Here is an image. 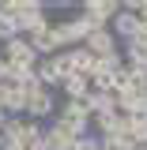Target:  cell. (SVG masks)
Returning <instances> with one entry per match:
<instances>
[{"mask_svg":"<svg viewBox=\"0 0 147 150\" xmlns=\"http://www.w3.org/2000/svg\"><path fill=\"white\" fill-rule=\"evenodd\" d=\"M34 75L38 83L49 90V86H60L68 75H72V68H68V53H57V56H45V60H38L34 64Z\"/></svg>","mask_w":147,"mask_h":150,"instance_id":"1","label":"cell"},{"mask_svg":"<svg viewBox=\"0 0 147 150\" xmlns=\"http://www.w3.org/2000/svg\"><path fill=\"white\" fill-rule=\"evenodd\" d=\"M27 112H23V116H27V120H45V116H53L57 112V98L49 90H45V86H42V83H34V86H27Z\"/></svg>","mask_w":147,"mask_h":150,"instance_id":"2","label":"cell"},{"mask_svg":"<svg viewBox=\"0 0 147 150\" xmlns=\"http://www.w3.org/2000/svg\"><path fill=\"white\" fill-rule=\"evenodd\" d=\"M53 34H57L60 53H68V49H75L79 41H87V34H91V23H87L83 15H75V19H68V23H57Z\"/></svg>","mask_w":147,"mask_h":150,"instance_id":"3","label":"cell"},{"mask_svg":"<svg viewBox=\"0 0 147 150\" xmlns=\"http://www.w3.org/2000/svg\"><path fill=\"white\" fill-rule=\"evenodd\" d=\"M15 26H19V38H38L42 30H49L45 4H42V0H30V4H27V11L15 19Z\"/></svg>","mask_w":147,"mask_h":150,"instance_id":"4","label":"cell"},{"mask_svg":"<svg viewBox=\"0 0 147 150\" xmlns=\"http://www.w3.org/2000/svg\"><path fill=\"white\" fill-rule=\"evenodd\" d=\"M117 11H121V4H117V0H87L79 15L91 23V30H102V26H110V19L117 15Z\"/></svg>","mask_w":147,"mask_h":150,"instance_id":"5","label":"cell"},{"mask_svg":"<svg viewBox=\"0 0 147 150\" xmlns=\"http://www.w3.org/2000/svg\"><path fill=\"white\" fill-rule=\"evenodd\" d=\"M4 60L8 64H27V68H34L38 64V56H34V49H30V41L27 38H11V41H4Z\"/></svg>","mask_w":147,"mask_h":150,"instance_id":"6","label":"cell"},{"mask_svg":"<svg viewBox=\"0 0 147 150\" xmlns=\"http://www.w3.org/2000/svg\"><path fill=\"white\" fill-rule=\"evenodd\" d=\"M0 109L8 112V116H23L27 112V94L19 90V86H11L8 79L0 83Z\"/></svg>","mask_w":147,"mask_h":150,"instance_id":"7","label":"cell"},{"mask_svg":"<svg viewBox=\"0 0 147 150\" xmlns=\"http://www.w3.org/2000/svg\"><path fill=\"white\" fill-rule=\"evenodd\" d=\"M83 49L91 56H110V53H117V38L110 34V26H102V30H91V34H87Z\"/></svg>","mask_w":147,"mask_h":150,"instance_id":"8","label":"cell"},{"mask_svg":"<svg viewBox=\"0 0 147 150\" xmlns=\"http://www.w3.org/2000/svg\"><path fill=\"white\" fill-rule=\"evenodd\" d=\"M110 26H113L110 34H113V38H125V41H132V38H140V34H143L140 19L132 15V11H125V8H121V11H117V15L110 19Z\"/></svg>","mask_w":147,"mask_h":150,"instance_id":"9","label":"cell"},{"mask_svg":"<svg viewBox=\"0 0 147 150\" xmlns=\"http://www.w3.org/2000/svg\"><path fill=\"white\" fill-rule=\"evenodd\" d=\"M68 68H72V75H83V79H91L94 68H98V56H91L83 45H75V49H68Z\"/></svg>","mask_w":147,"mask_h":150,"instance_id":"10","label":"cell"},{"mask_svg":"<svg viewBox=\"0 0 147 150\" xmlns=\"http://www.w3.org/2000/svg\"><path fill=\"white\" fill-rule=\"evenodd\" d=\"M60 90H64V101L87 98V94H91V79H83V75H68V79L60 83Z\"/></svg>","mask_w":147,"mask_h":150,"instance_id":"11","label":"cell"},{"mask_svg":"<svg viewBox=\"0 0 147 150\" xmlns=\"http://www.w3.org/2000/svg\"><path fill=\"white\" fill-rule=\"evenodd\" d=\"M125 60L128 64H147V38H132V41H125Z\"/></svg>","mask_w":147,"mask_h":150,"instance_id":"12","label":"cell"},{"mask_svg":"<svg viewBox=\"0 0 147 150\" xmlns=\"http://www.w3.org/2000/svg\"><path fill=\"white\" fill-rule=\"evenodd\" d=\"M128 139L136 146H147V116H128Z\"/></svg>","mask_w":147,"mask_h":150,"instance_id":"13","label":"cell"},{"mask_svg":"<svg viewBox=\"0 0 147 150\" xmlns=\"http://www.w3.org/2000/svg\"><path fill=\"white\" fill-rule=\"evenodd\" d=\"M98 150H140V146L128 135H106V139H98Z\"/></svg>","mask_w":147,"mask_h":150,"instance_id":"14","label":"cell"},{"mask_svg":"<svg viewBox=\"0 0 147 150\" xmlns=\"http://www.w3.org/2000/svg\"><path fill=\"white\" fill-rule=\"evenodd\" d=\"M11 38H19V26H15V19L8 15V11H0V45L11 41Z\"/></svg>","mask_w":147,"mask_h":150,"instance_id":"15","label":"cell"},{"mask_svg":"<svg viewBox=\"0 0 147 150\" xmlns=\"http://www.w3.org/2000/svg\"><path fill=\"white\" fill-rule=\"evenodd\" d=\"M8 79V64H4V56H0V83Z\"/></svg>","mask_w":147,"mask_h":150,"instance_id":"16","label":"cell"},{"mask_svg":"<svg viewBox=\"0 0 147 150\" xmlns=\"http://www.w3.org/2000/svg\"><path fill=\"white\" fill-rule=\"evenodd\" d=\"M0 150H23V146H19V143H8V139H4V146H0Z\"/></svg>","mask_w":147,"mask_h":150,"instance_id":"17","label":"cell"},{"mask_svg":"<svg viewBox=\"0 0 147 150\" xmlns=\"http://www.w3.org/2000/svg\"><path fill=\"white\" fill-rule=\"evenodd\" d=\"M140 150H147V146H140Z\"/></svg>","mask_w":147,"mask_h":150,"instance_id":"18","label":"cell"}]
</instances>
